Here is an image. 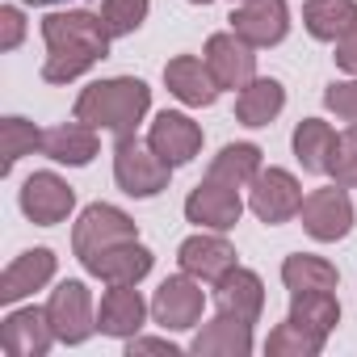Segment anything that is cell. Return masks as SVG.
<instances>
[{
    "label": "cell",
    "instance_id": "cell-24",
    "mask_svg": "<svg viewBox=\"0 0 357 357\" xmlns=\"http://www.w3.org/2000/svg\"><path fill=\"white\" fill-rule=\"evenodd\" d=\"M282 278H286V286L294 294H315V290H332L336 286V273L324 261H315V257H290Z\"/></svg>",
    "mask_w": 357,
    "mask_h": 357
},
{
    "label": "cell",
    "instance_id": "cell-18",
    "mask_svg": "<svg viewBox=\"0 0 357 357\" xmlns=\"http://www.w3.org/2000/svg\"><path fill=\"white\" fill-rule=\"evenodd\" d=\"M143 324V298L130 290V286H114L105 298H101V311H97V328L109 332V336H126Z\"/></svg>",
    "mask_w": 357,
    "mask_h": 357
},
{
    "label": "cell",
    "instance_id": "cell-7",
    "mask_svg": "<svg viewBox=\"0 0 357 357\" xmlns=\"http://www.w3.org/2000/svg\"><path fill=\"white\" fill-rule=\"evenodd\" d=\"M236 34L252 47H273L286 38L290 30V13H286V0H244V9L231 17Z\"/></svg>",
    "mask_w": 357,
    "mask_h": 357
},
{
    "label": "cell",
    "instance_id": "cell-32",
    "mask_svg": "<svg viewBox=\"0 0 357 357\" xmlns=\"http://www.w3.org/2000/svg\"><path fill=\"white\" fill-rule=\"evenodd\" d=\"M26 5H63V0H26Z\"/></svg>",
    "mask_w": 357,
    "mask_h": 357
},
{
    "label": "cell",
    "instance_id": "cell-12",
    "mask_svg": "<svg viewBox=\"0 0 357 357\" xmlns=\"http://www.w3.org/2000/svg\"><path fill=\"white\" fill-rule=\"evenodd\" d=\"M164 80H168V89L181 97L185 105H211V101L219 97V84H215L211 68H206L202 59H194V55L172 59V63L164 68Z\"/></svg>",
    "mask_w": 357,
    "mask_h": 357
},
{
    "label": "cell",
    "instance_id": "cell-9",
    "mask_svg": "<svg viewBox=\"0 0 357 357\" xmlns=\"http://www.w3.org/2000/svg\"><path fill=\"white\" fill-rule=\"evenodd\" d=\"M252 211L265 223H286L290 215L303 211V190L294 185V176L282 168L257 172V190H252Z\"/></svg>",
    "mask_w": 357,
    "mask_h": 357
},
{
    "label": "cell",
    "instance_id": "cell-20",
    "mask_svg": "<svg viewBox=\"0 0 357 357\" xmlns=\"http://www.w3.org/2000/svg\"><path fill=\"white\" fill-rule=\"evenodd\" d=\"M286 105V93L278 80H252L248 89H240V101H236V114L244 126H265L269 118H278V109Z\"/></svg>",
    "mask_w": 357,
    "mask_h": 357
},
{
    "label": "cell",
    "instance_id": "cell-27",
    "mask_svg": "<svg viewBox=\"0 0 357 357\" xmlns=\"http://www.w3.org/2000/svg\"><path fill=\"white\" fill-rule=\"evenodd\" d=\"M34 147H43V135L26 118H5V172Z\"/></svg>",
    "mask_w": 357,
    "mask_h": 357
},
{
    "label": "cell",
    "instance_id": "cell-5",
    "mask_svg": "<svg viewBox=\"0 0 357 357\" xmlns=\"http://www.w3.org/2000/svg\"><path fill=\"white\" fill-rule=\"evenodd\" d=\"M206 68L219 89H248L257 72V55L248 51L240 34H215L206 47Z\"/></svg>",
    "mask_w": 357,
    "mask_h": 357
},
{
    "label": "cell",
    "instance_id": "cell-17",
    "mask_svg": "<svg viewBox=\"0 0 357 357\" xmlns=\"http://www.w3.org/2000/svg\"><path fill=\"white\" fill-rule=\"evenodd\" d=\"M307 30L324 43H336L344 38L349 30H357V5L353 0H311L307 5Z\"/></svg>",
    "mask_w": 357,
    "mask_h": 357
},
{
    "label": "cell",
    "instance_id": "cell-16",
    "mask_svg": "<svg viewBox=\"0 0 357 357\" xmlns=\"http://www.w3.org/2000/svg\"><path fill=\"white\" fill-rule=\"evenodd\" d=\"M43 151L59 164H89L97 155V135L89 122H68V126H55L43 135Z\"/></svg>",
    "mask_w": 357,
    "mask_h": 357
},
{
    "label": "cell",
    "instance_id": "cell-1",
    "mask_svg": "<svg viewBox=\"0 0 357 357\" xmlns=\"http://www.w3.org/2000/svg\"><path fill=\"white\" fill-rule=\"evenodd\" d=\"M43 38L51 47L43 76L63 84V80H76L80 72H89L97 59H105V47L114 34L93 13H51L43 22Z\"/></svg>",
    "mask_w": 357,
    "mask_h": 357
},
{
    "label": "cell",
    "instance_id": "cell-25",
    "mask_svg": "<svg viewBox=\"0 0 357 357\" xmlns=\"http://www.w3.org/2000/svg\"><path fill=\"white\" fill-rule=\"evenodd\" d=\"M219 298H223V311H236L240 319H252L257 307H261V282L244 269L227 273L223 286H219Z\"/></svg>",
    "mask_w": 357,
    "mask_h": 357
},
{
    "label": "cell",
    "instance_id": "cell-14",
    "mask_svg": "<svg viewBox=\"0 0 357 357\" xmlns=\"http://www.w3.org/2000/svg\"><path fill=\"white\" fill-rule=\"evenodd\" d=\"M93 273H101V278H109L114 286H135L147 269H151V252L147 248H139V244H114V248H105V252H97V257H89L84 261Z\"/></svg>",
    "mask_w": 357,
    "mask_h": 357
},
{
    "label": "cell",
    "instance_id": "cell-28",
    "mask_svg": "<svg viewBox=\"0 0 357 357\" xmlns=\"http://www.w3.org/2000/svg\"><path fill=\"white\" fill-rule=\"evenodd\" d=\"M328 172L336 176V185H357V122L336 139V151H332Z\"/></svg>",
    "mask_w": 357,
    "mask_h": 357
},
{
    "label": "cell",
    "instance_id": "cell-3",
    "mask_svg": "<svg viewBox=\"0 0 357 357\" xmlns=\"http://www.w3.org/2000/svg\"><path fill=\"white\" fill-rule=\"evenodd\" d=\"M114 176L118 185L135 198H151L164 190L168 181V164L155 151H143L135 139H118V155H114Z\"/></svg>",
    "mask_w": 357,
    "mask_h": 357
},
{
    "label": "cell",
    "instance_id": "cell-21",
    "mask_svg": "<svg viewBox=\"0 0 357 357\" xmlns=\"http://www.w3.org/2000/svg\"><path fill=\"white\" fill-rule=\"evenodd\" d=\"M231 261H236V252H231L223 240L198 236V240H185V244H181V265H185L190 273H202V278H227V273H231Z\"/></svg>",
    "mask_w": 357,
    "mask_h": 357
},
{
    "label": "cell",
    "instance_id": "cell-4",
    "mask_svg": "<svg viewBox=\"0 0 357 357\" xmlns=\"http://www.w3.org/2000/svg\"><path fill=\"white\" fill-rule=\"evenodd\" d=\"M126 240H135V223L122 211H114V206H89L84 219L76 223V252H80V261H89V257H97V252H105L114 244H126Z\"/></svg>",
    "mask_w": 357,
    "mask_h": 357
},
{
    "label": "cell",
    "instance_id": "cell-29",
    "mask_svg": "<svg viewBox=\"0 0 357 357\" xmlns=\"http://www.w3.org/2000/svg\"><path fill=\"white\" fill-rule=\"evenodd\" d=\"M324 101H328V109H336L340 118L357 122V80H353V84H332Z\"/></svg>",
    "mask_w": 357,
    "mask_h": 357
},
{
    "label": "cell",
    "instance_id": "cell-22",
    "mask_svg": "<svg viewBox=\"0 0 357 357\" xmlns=\"http://www.w3.org/2000/svg\"><path fill=\"white\" fill-rule=\"evenodd\" d=\"M51 269H55V257L47 252V248H34V252H26L9 273H5V282H0V298L5 303H13V298H22V294H30L34 286H43L47 278H51Z\"/></svg>",
    "mask_w": 357,
    "mask_h": 357
},
{
    "label": "cell",
    "instance_id": "cell-23",
    "mask_svg": "<svg viewBox=\"0 0 357 357\" xmlns=\"http://www.w3.org/2000/svg\"><path fill=\"white\" fill-rule=\"evenodd\" d=\"M257 172H261V151H257L252 143H231V147H223V155H219L215 168H211L215 181H227V185H240V181H248V176H257Z\"/></svg>",
    "mask_w": 357,
    "mask_h": 357
},
{
    "label": "cell",
    "instance_id": "cell-10",
    "mask_svg": "<svg viewBox=\"0 0 357 357\" xmlns=\"http://www.w3.org/2000/svg\"><path fill=\"white\" fill-rule=\"evenodd\" d=\"M185 215H190L194 223H202V227L227 231V227H236V223H240V194H236V185L215 181V176H211L206 185H198V190L190 194Z\"/></svg>",
    "mask_w": 357,
    "mask_h": 357
},
{
    "label": "cell",
    "instance_id": "cell-30",
    "mask_svg": "<svg viewBox=\"0 0 357 357\" xmlns=\"http://www.w3.org/2000/svg\"><path fill=\"white\" fill-rule=\"evenodd\" d=\"M336 63H340L344 72H357V30H349V34L340 38V47H336Z\"/></svg>",
    "mask_w": 357,
    "mask_h": 357
},
{
    "label": "cell",
    "instance_id": "cell-33",
    "mask_svg": "<svg viewBox=\"0 0 357 357\" xmlns=\"http://www.w3.org/2000/svg\"><path fill=\"white\" fill-rule=\"evenodd\" d=\"M194 5H211V0H194Z\"/></svg>",
    "mask_w": 357,
    "mask_h": 357
},
{
    "label": "cell",
    "instance_id": "cell-15",
    "mask_svg": "<svg viewBox=\"0 0 357 357\" xmlns=\"http://www.w3.org/2000/svg\"><path fill=\"white\" fill-rule=\"evenodd\" d=\"M47 319L55 324V332L63 336V340H84L89 336V294H84V286L80 282H63L59 290H55V298H51V311H47Z\"/></svg>",
    "mask_w": 357,
    "mask_h": 357
},
{
    "label": "cell",
    "instance_id": "cell-19",
    "mask_svg": "<svg viewBox=\"0 0 357 357\" xmlns=\"http://www.w3.org/2000/svg\"><path fill=\"white\" fill-rule=\"evenodd\" d=\"M332 151H336V135H332V126H328V122L307 118V122L294 130V155L303 160V168H307V172H328Z\"/></svg>",
    "mask_w": 357,
    "mask_h": 357
},
{
    "label": "cell",
    "instance_id": "cell-31",
    "mask_svg": "<svg viewBox=\"0 0 357 357\" xmlns=\"http://www.w3.org/2000/svg\"><path fill=\"white\" fill-rule=\"evenodd\" d=\"M0 22H5V51H13L17 38H22V13L17 9H0Z\"/></svg>",
    "mask_w": 357,
    "mask_h": 357
},
{
    "label": "cell",
    "instance_id": "cell-26",
    "mask_svg": "<svg viewBox=\"0 0 357 357\" xmlns=\"http://www.w3.org/2000/svg\"><path fill=\"white\" fill-rule=\"evenodd\" d=\"M143 17H147V0H105V9H101V22L114 38L139 30Z\"/></svg>",
    "mask_w": 357,
    "mask_h": 357
},
{
    "label": "cell",
    "instance_id": "cell-6",
    "mask_svg": "<svg viewBox=\"0 0 357 357\" xmlns=\"http://www.w3.org/2000/svg\"><path fill=\"white\" fill-rule=\"evenodd\" d=\"M147 147H151L168 168H176V164H185V160L198 155V147H202V130H198L185 114H168V109H164V114L151 122Z\"/></svg>",
    "mask_w": 357,
    "mask_h": 357
},
{
    "label": "cell",
    "instance_id": "cell-11",
    "mask_svg": "<svg viewBox=\"0 0 357 357\" xmlns=\"http://www.w3.org/2000/svg\"><path fill=\"white\" fill-rule=\"evenodd\" d=\"M72 202H76V194L51 172H34L26 181V190H22V211L43 227H55L59 219H68Z\"/></svg>",
    "mask_w": 357,
    "mask_h": 357
},
{
    "label": "cell",
    "instance_id": "cell-8",
    "mask_svg": "<svg viewBox=\"0 0 357 357\" xmlns=\"http://www.w3.org/2000/svg\"><path fill=\"white\" fill-rule=\"evenodd\" d=\"M303 227L315 236V240H340L349 227H353V206H349V194L344 190H319L311 198H303Z\"/></svg>",
    "mask_w": 357,
    "mask_h": 357
},
{
    "label": "cell",
    "instance_id": "cell-2",
    "mask_svg": "<svg viewBox=\"0 0 357 357\" xmlns=\"http://www.w3.org/2000/svg\"><path fill=\"white\" fill-rule=\"evenodd\" d=\"M147 84L143 80H105L84 89V97L76 101V118L89 126H105L118 139H130L143 109H147Z\"/></svg>",
    "mask_w": 357,
    "mask_h": 357
},
{
    "label": "cell",
    "instance_id": "cell-13",
    "mask_svg": "<svg viewBox=\"0 0 357 357\" xmlns=\"http://www.w3.org/2000/svg\"><path fill=\"white\" fill-rule=\"evenodd\" d=\"M202 315V290L185 278H168L155 294V319L164 328H190Z\"/></svg>",
    "mask_w": 357,
    "mask_h": 357
}]
</instances>
